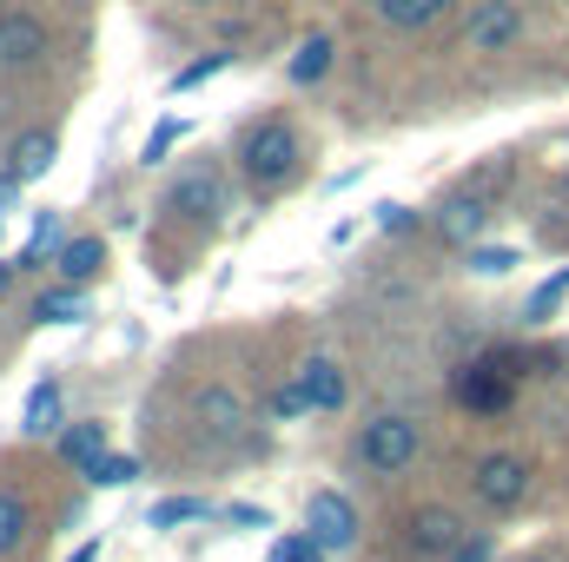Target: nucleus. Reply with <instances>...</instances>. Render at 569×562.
Wrapping results in <instances>:
<instances>
[{
    "instance_id": "obj_1",
    "label": "nucleus",
    "mask_w": 569,
    "mask_h": 562,
    "mask_svg": "<svg viewBox=\"0 0 569 562\" xmlns=\"http://www.w3.org/2000/svg\"><path fill=\"white\" fill-rule=\"evenodd\" d=\"M232 165L252 192H279L298 179V133L284 120H252L239 140H232Z\"/></svg>"
},
{
    "instance_id": "obj_2",
    "label": "nucleus",
    "mask_w": 569,
    "mask_h": 562,
    "mask_svg": "<svg viewBox=\"0 0 569 562\" xmlns=\"http://www.w3.org/2000/svg\"><path fill=\"white\" fill-rule=\"evenodd\" d=\"M418 450H425V430H418V418H405V411H378V418L358 430V463L371 476H405L418 463Z\"/></svg>"
},
{
    "instance_id": "obj_3",
    "label": "nucleus",
    "mask_w": 569,
    "mask_h": 562,
    "mask_svg": "<svg viewBox=\"0 0 569 562\" xmlns=\"http://www.w3.org/2000/svg\"><path fill=\"white\" fill-rule=\"evenodd\" d=\"M166 212L199 219V225H219V219H226V172H219L212 159H192V165L166 185Z\"/></svg>"
},
{
    "instance_id": "obj_4",
    "label": "nucleus",
    "mask_w": 569,
    "mask_h": 562,
    "mask_svg": "<svg viewBox=\"0 0 569 562\" xmlns=\"http://www.w3.org/2000/svg\"><path fill=\"white\" fill-rule=\"evenodd\" d=\"M450 391H457L463 411L497 418V411L510 404V391H517V371H510V358H470V364L450 378Z\"/></svg>"
},
{
    "instance_id": "obj_5",
    "label": "nucleus",
    "mask_w": 569,
    "mask_h": 562,
    "mask_svg": "<svg viewBox=\"0 0 569 562\" xmlns=\"http://www.w3.org/2000/svg\"><path fill=\"white\" fill-rule=\"evenodd\" d=\"M477 496L490 503V510H517L523 496H530V463L517 456V450H490V456H477Z\"/></svg>"
},
{
    "instance_id": "obj_6",
    "label": "nucleus",
    "mask_w": 569,
    "mask_h": 562,
    "mask_svg": "<svg viewBox=\"0 0 569 562\" xmlns=\"http://www.w3.org/2000/svg\"><path fill=\"white\" fill-rule=\"evenodd\" d=\"M523 40V7L517 0H477L470 27H463V47L470 53H510Z\"/></svg>"
},
{
    "instance_id": "obj_7",
    "label": "nucleus",
    "mask_w": 569,
    "mask_h": 562,
    "mask_svg": "<svg viewBox=\"0 0 569 562\" xmlns=\"http://www.w3.org/2000/svg\"><path fill=\"white\" fill-rule=\"evenodd\" d=\"M305 530L318 536V550H351V543H358V510H351V496L318 490V496L305 503Z\"/></svg>"
},
{
    "instance_id": "obj_8",
    "label": "nucleus",
    "mask_w": 569,
    "mask_h": 562,
    "mask_svg": "<svg viewBox=\"0 0 569 562\" xmlns=\"http://www.w3.org/2000/svg\"><path fill=\"white\" fill-rule=\"evenodd\" d=\"M483 225H490V192H477V185H463V192H450L443 205H437V232L450 239V245H477L483 239Z\"/></svg>"
},
{
    "instance_id": "obj_9",
    "label": "nucleus",
    "mask_w": 569,
    "mask_h": 562,
    "mask_svg": "<svg viewBox=\"0 0 569 562\" xmlns=\"http://www.w3.org/2000/svg\"><path fill=\"white\" fill-rule=\"evenodd\" d=\"M291 378L305 384L311 411H345V398H351V384H345V364H338V358H325V351H311V358H305Z\"/></svg>"
},
{
    "instance_id": "obj_10",
    "label": "nucleus",
    "mask_w": 569,
    "mask_h": 562,
    "mask_svg": "<svg viewBox=\"0 0 569 562\" xmlns=\"http://www.w3.org/2000/svg\"><path fill=\"white\" fill-rule=\"evenodd\" d=\"M192 418H199L206 436H239V430H246V398L226 391V384H206V391L192 398Z\"/></svg>"
},
{
    "instance_id": "obj_11",
    "label": "nucleus",
    "mask_w": 569,
    "mask_h": 562,
    "mask_svg": "<svg viewBox=\"0 0 569 562\" xmlns=\"http://www.w3.org/2000/svg\"><path fill=\"white\" fill-rule=\"evenodd\" d=\"M53 152H60V140H53V127H27L20 140L7 145V179H13V185L40 179V172L53 165Z\"/></svg>"
},
{
    "instance_id": "obj_12",
    "label": "nucleus",
    "mask_w": 569,
    "mask_h": 562,
    "mask_svg": "<svg viewBox=\"0 0 569 562\" xmlns=\"http://www.w3.org/2000/svg\"><path fill=\"white\" fill-rule=\"evenodd\" d=\"M457 543H463V516H457V510H437V503H430V510L411 516V550H418V556H450Z\"/></svg>"
},
{
    "instance_id": "obj_13",
    "label": "nucleus",
    "mask_w": 569,
    "mask_h": 562,
    "mask_svg": "<svg viewBox=\"0 0 569 562\" xmlns=\"http://www.w3.org/2000/svg\"><path fill=\"white\" fill-rule=\"evenodd\" d=\"M0 53H7V67L40 60L47 53V20L40 13H0Z\"/></svg>"
},
{
    "instance_id": "obj_14",
    "label": "nucleus",
    "mask_w": 569,
    "mask_h": 562,
    "mask_svg": "<svg viewBox=\"0 0 569 562\" xmlns=\"http://www.w3.org/2000/svg\"><path fill=\"white\" fill-rule=\"evenodd\" d=\"M100 265H107V239H93V232H80V239H67V245L53 252V272L67 284H93Z\"/></svg>"
},
{
    "instance_id": "obj_15",
    "label": "nucleus",
    "mask_w": 569,
    "mask_h": 562,
    "mask_svg": "<svg viewBox=\"0 0 569 562\" xmlns=\"http://www.w3.org/2000/svg\"><path fill=\"white\" fill-rule=\"evenodd\" d=\"M331 60H338V40H331V33H311V40H305V47L291 53L284 80H291V87H318V80L331 73Z\"/></svg>"
},
{
    "instance_id": "obj_16",
    "label": "nucleus",
    "mask_w": 569,
    "mask_h": 562,
    "mask_svg": "<svg viewBox=\"0 0 569 562\" xmlns=\"http://www.w3.org/2000/svg\"><path fill=\"white\" fill-rule=\"evenodd\" d=\"M80 318H87V291H80V284H53V291H40V298H33V324H80Z\"/></svg>"
},
{
    "instance_id": "obj_17",
    "label": "nucleus",
    "mask_w": 569,
    "mask_h": 562,
    "mask_svg": "<svg viewBox=\"0 0 569 562\" xmlns=\"http://www.w3.org/2000/svg\"><path fill=\"white\" fill-rule=\"evenodd\" d=\"M20 430H27V436H53V430H60V384H53V378L33 384V398H27V411H20Z\"/></svg>"
},
{
    "instance_id": "obj_18",
    "label": "nucleus",
    "mask_w": 569,
    "mask_h": 562,
    "mask_svg": "<svg viewBox=\"0 0 569 562\" xmlns=\"http://www.w3.org/2000/svg\"><path fill=\"white\" fill-rule=\"evenodd\" d=\"M27 536H33V510H27V496L0 490V556H20Z\"/></svg>"
},
{
    "instance_id": "obj_19",
    "label": "nucleus",
    "mask_w": 569,
    "mask_h": 562,
    "mask_svg": "<svg viewBox=\"0 0 569 562\" xmlns=\"http://www.w3.org/2000/svg\"><path fill=\"white\" fill-rule=\"evenodd\" d=\"M371 7H378V20H385V27H398V33H418V27H430V20H437L450 0H371Z\"/></svg>"
},
{
    "instance_id": "obj_20",
    "label": "nucleus",
    "mask_w": 569,
    "mask_h": 562,
    "mask_svg": "<svg viewBox=\"0 0 569 562\" xmlns=\"http://www.w3.org/2000/svg\"><path fill=\"white\" fill-rule=\"evenodd\" d=\"M60 456L80 463V470L100 463V456H107V423H67V430H60Z\"/></svg>"
},
{
    "instance_id": "obj_21",
    "label": "nucleus",
    "mask_w": 569,
    "mask_h": 562,
    "mask_svg": "<svg viewBox=\"0 0 569 562\" xmlns=\"http://www.w3.org/2000/svg\"><path fill=\"white\" fill-rule=\"evenodd\" d=\"M517 245H470L463 252V272H477V279H503V272H517Z\"/></svg>"
},
{
    "instance_id": "obj_22",
    "label": "nucleus",
    "mask_w": 569,
    "mask_h": 562,
    "mask_svg": "<svg viewBox=\"0 0 569 562\" xmlns=\"http://www.w3.org/2000/svg\"><path fill=\"white\" fill-rule=\"evenodd\" d=\"M563 298H569V265L557 272V279H543L537 291H530V298H523V324H543V318H550Z\"/></svg>"
},
{
    "instance_id": "obj_23",
    "label": "nucleus",
    "mask_w": 569,
    "mask_h": 562,
    "mask_svg": "<svg viewBox=\"0 0 569 562\" xmlns=\"http://www.w3.org/2000/svg\"><path fill=\"white\" fill-rule=\"evenodd\" d=\"M192 516H206V503H199V496H159V503L146 510V523H152V530H179V523H192Z\"/></svg>"
},
{
    "instance_id": "obj_24",
    "label": "nucleus",
    "mask_w": 569,
    "mask_h": 562,
    "mask_svg": "<svg viewBox=\"0 0 569 562\" xmlns=\"http://www.w3.org/2000/svg\"><path fill=\"white\" fill-rule=\"evenodd\" d=\"M133 476H140V456H100V463H87V483L93 490H120Z\"/></svg>"
},
{
    "instance_id": "obj_25",
    "label": "nucleus",
    "mask_w": 569,
    "mask_h": 562,
    "mask_svg": "<svg viewBox=\"0 0 569 562\" xmlns=\"http://www.w3.org/2000/svg\"><path fill=\"white\" fill-rule=\"evenodd\" d=\"M219 67H232V53H199V60H186V67L172 73V93H192V87H206Z\"/></svg>"
},
{
    "instance_id": "obj_26",
    "label": "nucleus",
    "mask_w": 569,
    "mask_h": 562,
    "mask_svg": "<svg viewBox=\"0 0 569 562\" xmlns=\"http://www.w3.org/2000/svg\"><path fill=\"white\" fill-rule=\"evenodd\" d=\"M186 140V120H159L152 133H146V145H140V165H166V152Z\"/></svg>"
},
{
    "instance_id": "obj_27",
    "label": "nucleus",
    "mask_w": 569,
    "mask_h": 562,
    "mask_svg": "<svg viewBox=\"0 0 569 562\" xmlns=\"http://www.w3.org/2000/svg\"><path fill=\"white\" fill-rule=\"evenodd\" d=\"M305 411H311V398H305V384H298V378L272 391V418H279V423H298Z\"/></svg>"
},
{
    "instance_id": "obj_28",
    "label": "nucleus",
    "mask_w": 569,
    "mask_h": 562,
    "mask_svg": "<svg viewBox=\"0 0 569 562\" xmlns=\"http://www.w3.org/2000/svg\"><path fill=\"white\" fill-rule=\"evenodd\" d=\"M371 225H378V232H385V239H405V232H418V212H411V205H391V199H385V205H378V219H371Z\"/></svg>"
},
{
    "instance_id": "obj_29",
    "label": "nucleus",
    "mask_w": 569,
    "mask_h": 562,
    "mask_svg": "<svg viewBox=\"0 0 569 562\" xmlns=\"http://www.w3.org/2000/svg\"><path fill=\"white\" fill-rule=\"evenodd\" d=\"M325 550H318V536L311 530H298V536H284L279 550H272V562H318Z\"/></svg>"
},
{
    "instance_id": "obj_30",
    "label": "nucleus",
    "mask_w": 569,
    "mask_h": 562,
    "mask_svg": "<svg viewBox=\"0 0 569 562\" xmlns=\"http://www.w3.org/2000/svg\"><path fill=\"white\" fill-rule=\"evenodd\" d=\"M443 562H497V543H490V536H463Z\"/></svg>"
},
{
    "instance_id": "obj_31",
    "label": "nucleus",
    "mask_w": 569,
    "mask_h": 562,
    "mask_svg": "<svg viewBox=\"0 0 569 562\" xmlns=\"http://www.w3.org/2000/svg\"><path fill=\"white\" fill-rule=\"evenodd\" d=\"M219 516H226V523H239V530H266V523H272V516H266L259 503H226Z\"/></svg>"
},
{
    "instance_id": "obj_32",
    "label": "nucleus",
    "mask_w": 569,
    "mask_h": 562,
    "mask_svg": "<svg viewBox=\"0 0 569 562\" xmlns=\"http://www.w3.org/2000/svg\"><path fill=\"white\" fill-rule=\"evenodd\" d=\"M93 556H100V543H80V550H73L67 562H93Z\"/></svg>"
},
{
    "instance_id": "obj_33",
    "label": "nucleus",
    "mask_w": 569,
    "mask_h": 562,
    "mask_svg": "<svg viewBox=\"0 0 569 562\" xmlns=\"http://www.w3.org/2000/svg\"><path fill=\"white\" fill-rule=\"evenodd\" d=\"M7 279H13V265H0V291H7Z\"/></svg>"
},
{
    "instance_id": "obj_34",
    "label": "nucleus",
    "mask_w": 569,
    "mask_h": 562,
    "mask_svg": "<svg viewBox=\"0 0 569 562\" xmlns=\"http://www.w3.org/2000/svg\"><path fill=\"white\" fill-rule=\"evenodd\" d=\"M530 562H557V556H530Z\"/></svg>"
},
{
    "instance_id": "obj_35",
    "label": "nucleus",
    "mask_w": 569,
    "mask_h": 562,
    "mask_svg": "<svg viewBox=\"0 0 569 562\" xmlns=\"http://www.w3.org/2000/svg\"><path fill=\"white\" fill-rule=\"evenodd\" d=\"M0 67H7V53H0Z\"/></svg>"
}]
</instances>
